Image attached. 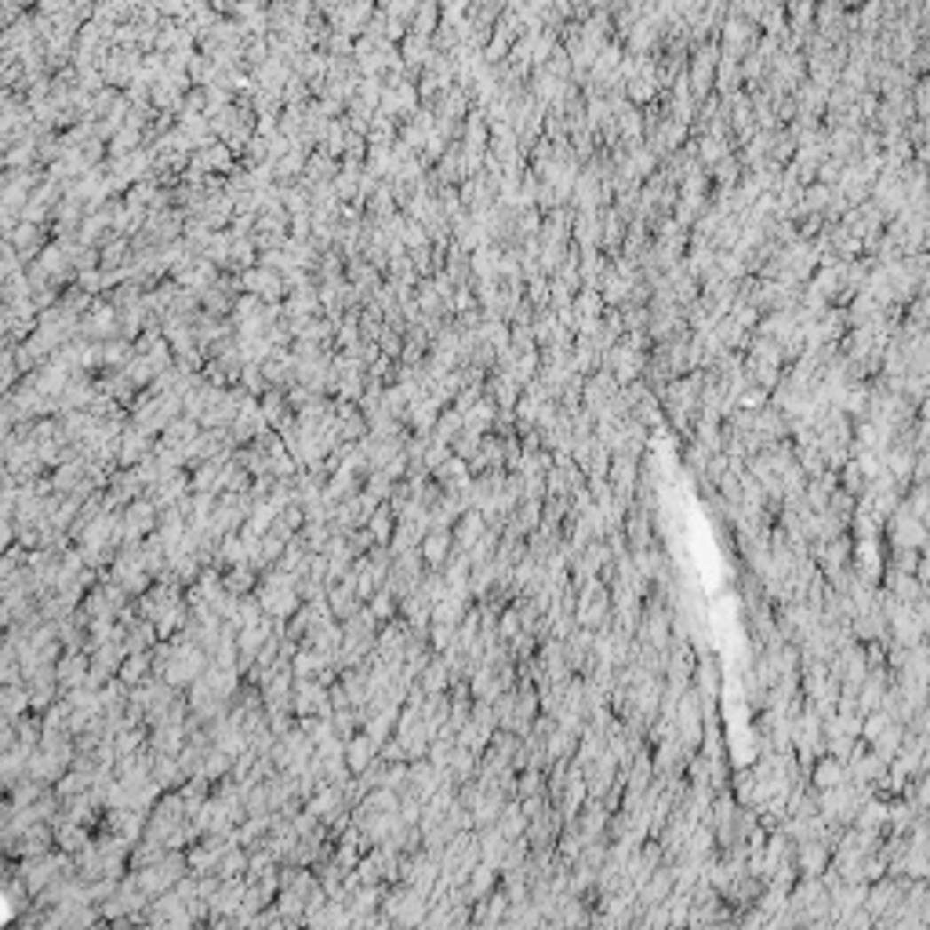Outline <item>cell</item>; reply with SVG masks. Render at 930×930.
Wrapping results in <instances>:
<instances>
[{
	"label": "cell",
	"instance_id": "cell-1",
	"mask_svg": "<svg viewBox=\"0 0 930 930\" xmlns=\"http://www.w3.org/2000/svg\"><path fill=\"white\" fill-rule=\"evenodd\" d=\"M887 538H890V549H912V553H923L926 546V524H919L916 516H909L902 506L898 513L883 524Z\"/></svg>",
	"mask_w": 930,
	"mask_h": 930
},
{
	"label": "cell",
	"instance_id": "cell-2",
	"mask_svg": "<svg viewBox=\"0 0 930 930\" xmlns=\"http://www.w3.org/2000/svg\"><path fill=\"white\" fill-rule=\"evenodd\" d=\"M847 782V767L836 760V756H818L810 763V785H814V792H829V789H836V785H843Z\"/></svg>",
	"mask_w": 930,
	"mask_h": 930
},
{
	"label": "cell",
	"instance_id": "cell-3",
	"mask_svg": "<svg viewBox=\"0 0 930 930\" xmlns=\"http://www.w3.org/2000/svg\"><path fill=\"white\" fill-rule=\"evenodd\" d=\"M487 531V524H484V516L477 513V509H469V513H461L458 516V524L451 527V538H454V553H469L477 541H480V534Z\"/></svg>",
	"mask_w": 930,
	"mask_h": 930
},
{
	"label": "cell",
	"instance_id": "cell-4",
	"mask_svg": "<svg viewBox=\"0 0 930 930\" xmlns=\"http://www.w3.org/2000/svg\"><path fill=\"white\" fill-rule=\"evenodd\" d=\"M451 553H454L451 531H425V538H422V560H425V564L440 571V567L451 560Z\"/></svg>",
	"mask_w": 930,
	"mask_h": 930
},
{
	"label": "cell",
	"instance_id": "cell-5",
	"mask_svg": "<svg viewBox=\"0 0 930 930\" xmlns=\"http://www.w3.org/2000/svg\"><path fill=\"white\" fill-rule=\"evenodd\" d=\"M440 411H444V407H440L433 397H418V400L407 404V422L418 430V437H430L433 425H437V418H440Z\"/></svg>",
	"mask_w": 930,
	"mask_h": 930
},
{
	"label": "cell",
	"instance_id": "cell-6",
	"mask_svg": "<svg viewBox=\"0 0 930 930\" xmlns=\"http://www.w3.org/2000/svg\"><path fill=\"white\" fill-rule=\"evenodd\" d=\"M498 262H501V248H498V244H480V248L469 255L473 280H498Z\"/></svg>",
	"mask_w": 930,
	"mask_h": 930
},
{
	"label": "cell",
	"instance_id": "cell-7",
	"mask_svg": "<svg viewBox=\"0 0 930 930\" xmlns=\"http://www.w3.org/2000/svg\"><path fill=\"white\" fill-rule=\"evenodd\" d=\"M902 742H905V727H902V723H887V727L879 730V738L872 742V756H879L883 763H890V760L898 756Z\"/></svg>",
	"mask_w": 930,
	"mask_h": 930
},
{
	"label": "cell",
	"instance_id": "cell-8",
	"mask_svg": "<svg viewBox=\"0 0 930 930\" xmlns=\"http://www.w3.org/2000/svg\"><path fill=\"white\" fill-rule=\"evenodd\" d=\"M458 433H461V414H458L454 407H444L440 418H437V425H433V437H430V440H437V444H451Z\"/></svg>",
	"mask_w": 930,
	"mask_h": 930
},
{
	"label": "cell",
	"instance_id": "cell-9",
	"mask_svg": "<svg viewBox=\"0 0 930 930\" xmlns=\"http://www.w3.org/2000/svg\"><path fill=\"white\" fill-rule=\"evenodd\" d=\"M440 26V8L437 4H422L414 8V36H425V41H433V29Z\"/></svg>",
	"mask_w": 930,
	"mask_h": 930
},
{
	"label": "cell",
	"instance_id": "cell-10",
	"mask_svg": "<svg viewBox=\"0 0 930 930\" xmlns=\"http://www.w3.org/2000/svg\"><path fill=\"white\" fill-rule=\"evenodd\" d=\"M430 51H433V44L425 41V36H407L404 41V59L411 62V69H418V66H425V59H430Z\"/></svg>",
	"mask_w": 930,
	"mask_h": 930
}]
</instances>
